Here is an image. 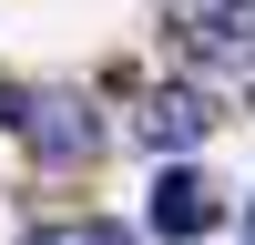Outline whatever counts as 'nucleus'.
I'll return each mask as SVG.
<instances>
[{"mask_svg": "<svg viewBox=\"0 0 255 245\" xmlns=\"http://www.w3.org/2000/svg\"><path fill=\"white\" fill-rule=\"evenodd\" d=\"M20 245H133V235L102 225V215H82V225H41V235H20Z\"/></svg>", "mask_w": 255, "mask_h": 245, "instance_id": "nucleus-5", "label": "nucleus"}, {"mask_svg": "<svg viewBox=\"0 0 255 245\" xmlns=\"http://www.w3.org/2000/svg\"><path fill=\"white\" fill-rule=\"evenodd\" d=\"M204 133H215V102H204V92H184V82L143 102V143H153V153H194Z\"/></svg>", "mask_w": 255, "mask_h": 245, "instance_id": "nucleus-3", "label": "nucleus"}, {"mask_svg": "<svg viewBox=\"0 0 255 245\" xmlns=\"http://www.w3.org/2000/svg\"><path fill=\"white\" fill-rule=\"evenodd\" d=\"M20 143H31L41 163H92L102 153V122L82 113V102H31V113H20Z\"/></svg>", "mask_w": 255, "mask_h": 245, "instance_id": "nucleus-2", "label": "nucleus"}, {"mask_svg": "<svg viewBox=\"0 0 255 245\" xmlns=\"http://www.w3.org/2000/svg\"><path fill=\"white\" fill-rule=\"evenodd\" d=\"M153 225H163V235H215V225H225V194H215L204 174L174 163V174L153 184Z\"/></svg>", "mask_w": 255, "mask_h": 245, "instance_id": "nucleus-4", "label": "nucleus"}, {"mask_svg": "<svg viewBox=\"0 0 255 245\" xmlns=\"http://www.w3.org/2000/svg\"><path fill=\"white\" fill-rule=\"evenodd\" d=\"M163 41L194 72H255V0H174Z\"/></svg>", "mask_w": 255, "mask_h": 245, "instance_id": "nucleus-1", "label": "nucleus"}]
</instances>
